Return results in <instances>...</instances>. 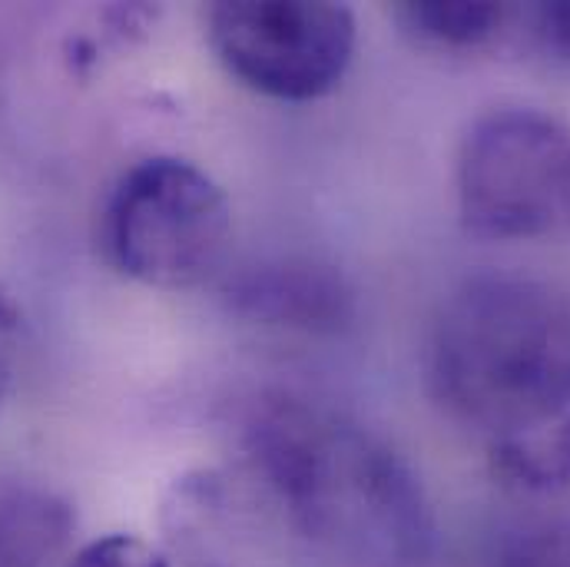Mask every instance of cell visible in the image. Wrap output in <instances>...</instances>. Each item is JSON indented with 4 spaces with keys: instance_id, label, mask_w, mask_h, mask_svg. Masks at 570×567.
Instances as JSON below:
<instances>
[{
    "instance_id": "cell-12",
    "label": "cell",
    "mask_w": 570,
    "mask_h": 567,
    "mask_svg": "<svg viewBox=\"0 0 570 567\" xmlns=\"http://www.w3.org/2000/svg\"><path fill=\"white\" fill-rule=\"evenodd\" d=\"M63 567H173V561L140 535H104L87 541Z\"/></svg>"
},
{
    "instance_id": "cell-10",
    "label": "cell",
    "mask_w": 570,
    "mask_h": 567,
    "mask_svg": "<svg viewBox=\"0 0 570 567\" xmlns=\"http://www.w3.org/2000/svg\"><path fill=\"white\" fill-rule=\"evenodd\" d=\"M488 458L494 478L508 488L534 495L570 488V416L488 441Z\"/></svg>"
},
{
    "instance_id": "cell-9",
    "label": "cell",
    "mask_w": 570,
    "mask_h": 567,
    "mask_svg": "<svg viewBox=\"0 0 570 567\" xmlns=\"http://www.w3.org/2000/svg\"><path fill=\"white\" fill-rule=\"evenodd\" d=\"M73 508L37 485H0V567H47L73 535Z\"/></svg>"
},
{
    "instance_id": "cell-7",
    "label": "cell",
    "mask_w": 570,
    "mask_h": 567,
    "mask_svg": "<svg viewBox=\"0 0 570 567\" xmlns=\"http://www.w3.org/2000/svg\"><path fill=\"white\" fill-rule=\"evenodd\" d=\"M229 312L279 332L335 335L355 319V289L335 266L276 260L243 270L223 285Z\"/></svg>"
},
{
    "instance_id": "cell-13",
    "label": "cell",
    "mask_w": 570,
    "mask_h": 567,
    "mask_svg": "<svg viewBox=\"0 0 570 567\" xmlns=\"http://www.w3.org/2000/svg\"><path fill=\"white\" fill-rule=\"evenodd\" d=\"M17 335H20V309L13 302V295L0 285V392L10 379V359L17 349Z\"/></svg>"
},
{
    "instance_id": "cell-8",
    "label": "cell",
    "mask_w": 570,
    "mask_h": 567,
    "mask_svg": "<svg viewBox=\"0 0 570 567\" xmlns=\"http://www.w3.org/2000/svg\"><path fill=\"white\" fill-rule=\"evenodd\" d=\"M518 7L488 0H409L392 7L402 33L434 53H474L514 27Z\"/></svg>"
},
{
    "instance_id": "cell-2",
    "label": "cell",
    "mask_w": 570,
    "mask_h": 567,
    "mask_svg": "<svg viewBox=\"0 0 570 567\" xmlns=\"http://www.w3.org/2000/svg\"><path fill=\"white\" fill-rule=\"evenodd\" d=\"M438 409L488 441L570 416V292L528 276L464 280L425 352Z\"/></svg>"
},
{
    "instance_id": "cell-3",
    "label": "cell",
    "mask_w": 570,
    "mask_h": 567,
    "mask_svg": "<svg viewBox=\"0 0 570 567\" xmlns=\"http://www.w3.org/2000/svg\"><path fill=\"white\" fill-rule=\"evenodd\" d=\"M454 196L478 239L570 236V120L538 107L478 114L458 143Z\"/></svg>"
},
{
    "instance_id": "cell-6",
    "label": "cell",
    "mask_w": 570,
    "mask_h": 567,
    "mask_svg": "<svg viewBox=\"0 0 570 567\" xmlns=\"http://www.w3.org/2000/svg\"><path fill=\"white\" fill-rule=\"evenodd\" d=\"M156 521L173 567H318L279 498L236 454L173 478Z\"/></svg>"
},
{
    "instance_id": "cell-5",
    "label": "cell",
    "mask_w": 570,
    "mask_h": 567,
    "mask_svg": "<svg viewBox=\"0 0 570 567\" xmlns=\"http://www.w3.org/2000/svg\"><path fill=\"white\" fill-rule=\"evenodd\" d=\"M206 37L239 87L279 104L335 94L358 50V23L345 3L223 0L206 13Z\"/></svg>"
},
{
    "instance_id": "cell-1",
    "label": "cell",
    "mask_w": 570,
    "mask_h": 567,
    "mask_svg": "<svg viewBox=\"0 0 570 567\" xmlns=\"http://www.w3.org/2000/svg\"><path fill=\"white\" fill-rule=\"evenodd\" d=\"M236 458L279 498L318 567H428L434 518L412 465L372 428L292 395L263 399Z\"/></svg>"
},
{
    "instance_id": "cell-11",
    "label": "cell",
    "mask_w": 570,
    "mask_h": 567,
    "mask_svg": "<svg viewBox=\"0 0 570 567\" xmlns=\"http://www.w3.org/2000/svg\"><path fill=\"white\" fill-rule=\"evenodd\" d=\"M514 27H521L531 47L558 67H570V0L518 7Z\"/></svg>"
},
{
    "instance_id": "cell-4",
    "label": "cell",
    "mask_w": 570,
    "mask_h": 567,
    "mask_svg": "<svg viewBox=\"0 0 570 567\" xmlns=\"http://www.w3.org/2000/svg\"><path fill=\"white\" fill-rule=\"evenodd\" d=\"M100 243L110 266L149 289L209 283L233 243V203L193 159L146 156L114 186Z\"/></svg>"
}]
</instances>
